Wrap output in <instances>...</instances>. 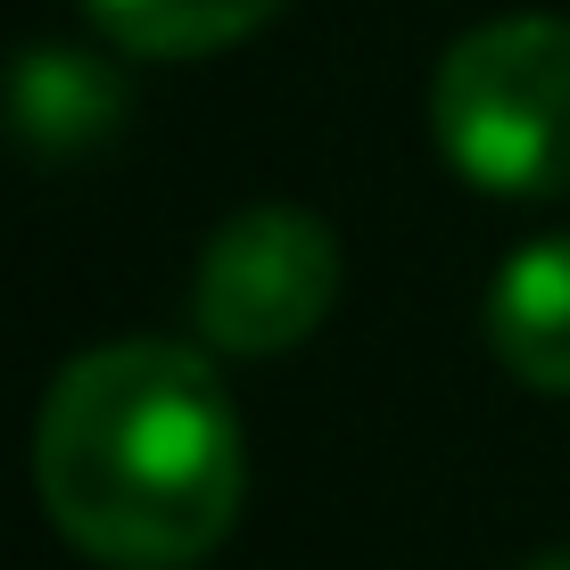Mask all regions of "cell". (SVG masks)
<instances>
[{
  "label": "cell",
  "mask_w": 570,
  "mask_h": 570,
  "mask_svg": "<svg viewBox=\"0 0 570 570\" xmlns=\"http://www.w3.org/2000/svg\"><path fill=\"white\" fill-rule=\"evenodd\" d=\"M340 306V240L306 207H240L215 224L199 282H190V323L215 356H289L323 331Z\"/></svg>",
  "instance_id": "obj_3"
},
{
  "label": "cell",
  "mask_w": 570,
  "mask_h": 570,
  "mask_svg": "<svg viewBox=\"0 0 570 570\" xmlns=\"http://www.w3.org/2000/svg\"><path fill=\"white\" fill-rule=\"evenodd\" d=\"M289 0H83V17L125 58H207L273 26Z\"/></svg>",
  "instance_id": "obj_6"
},
{
  "label": "cell",
  "mask_w": 570,
  "mask_h": 570,
  "mask_svg": "<svg viewBox=\"0 0 570 570\" xmlns=\"http://www.w3.org/2000/svg\"><path fill=\"white\" fill-rule=\"evenodd\" d=\"M0 116L33 157H75L100 149L125 125V75L91 50H17L9 83H0Z\"/></svg>",
  "instance_id": "obj_4"
},
{
  "label": "cell",
  "mask_w": 570,
  "mask_h": 570,
  "mask_svg": "<svg viewBox=\"0 0 570 570\" xmlns=\"http://www.w3.org/2000/svg\"><path fill=\"white\" fill-rule=\"evenodd\" d=\"M521 570H570V546H554V554H529Z\"/></svg>",
  "instance_id": "obj_7"
},
{
  "label": "cell",
  "mask_w": 570,
  "mask_h": 570,
  "mask_svg": "<svg viewBox=\"0 0 570 570\" xmlns=\"http://www.w3.org/2000/svg\"><path fill=\"white\" fill-rule=\"evenodd\" d=\"M50 529L100 570H190L232 538L248 497L240 405L174 340H116L50 381L33 422Z\"/></svg>",
  "instance_id": "obj_1"
},
{
  "label": "cell",
  "mask_w": 570,
  "mask_h": 570,
  "mask_svg": "<svg viewBox=\"0 0 570 570\" xmlns=\"http://www.w3.org/2000/svg\"><path fill=\"white\" fill-rule=\"evenodd\" d=\"M430 141L488 199L570 190V17L471 26L430 75Z\"/></svg>",
  "instance_id": "obj_2"
},
{
  "label": "cell",
  "mask_w": 570,
  "mask_h": 570,
  "mask_svg": "<svg viewBox=\"0 0 570 570\" xmlns=\"http://www.w3.org/2000/svg\"><path fill=\"white\" fill-rule=\"evenodd\" d=\"M488 347L538 397H570V232L529 240L488 282Z\"/></svg>",
  "instance_id": "obj_5"
}]
</instances>
